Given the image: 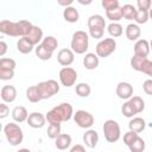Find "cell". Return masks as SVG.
I'll return each mask as SVG.
<instances>
[{
	"label": "cell",
	"instance_id": "cell-16",
	"mask_svg": "<svg viewBox=\"0 0 152 152\" xmlns=\"http://www.w3.org/2000/svg\"><path fill=\"white\" fill-rule=\"evenodd\" d=\"M17 89L14 86H11V84H7V86H4L1 89H0V97L2 99V101L5 103H12L15 101L17 99Z\"/></svg>",
	"mask_w": 152,
	"mask_h": 152
},
{
	"label": "cell",
	"instance_id": "cell-12",
	"mask_svg": "<svg viewBox=\"0 0 152 152\" xmlns=\"http://www.w3.org/2000/svg\"><path fill=\"white\" fill-rule=\"evenodd\" d=\"M115 93L121 100H129L133 96V86L129 82H119Z\"/></svg>",
	"mask_w": 152,
	"mask_h": 152
},
{
	"label": "cell",
	"instance_id": "cell-44",
	"mask_svg": "<svg viewBox=\"0 0 152 152\" xmlns=\"http://www.w3.org/2000/svg\"><path fill=\"white\" fill-rule=\"evenodd\" d=\"M8 115H10V108H8V106L5 102H1L0 103V120L7 118Z\"/></svg>",
	"mask_w": 152,
	"mask_h": 152
},
{
	"label": "cell",
	"instance_id": "cell-7",
	"mask_svg": "<svg viewBox=\"0 0 152 152\" xmlns=\"http://www.w3.org/2000/svg\"><path fill=\"white\" fill-rule=\"evenodd\" d=\"M116 50V42L113 38H104L101 39L95 48V55L100 58H106L110 56Z\"/></svg>",
	"mask_w": 152,
	"mask_h": 152
},
{
	"label": "cell",
	"instance_id": "cell-13",
	"mask_svg": "<svg viewBox=\"0 0 152 152\" xmlns=\"http://www.w3.org/2000/svg\"><path fill=\"white\" fill-rule=\"evenodd\" d=\"M75 61V53L71 49H61L57 53V62L62 66H69Z\"/></svg>",
	"mask_w": 152,
	"mask_h": 152
},
{
	"label": "cell",
	"instance_id": "cell-1",
	"mask_svg": "<svg viewBox=\"0 0 152 152\" xmlns=\"http://www.w3.org/2000/svg\"><path fill=\"white\" fill-rule=\"evenodd\" d=\"M31 23L28 20H19V21H11V20H0V33L10 36V37H25L27 30L31 27Z\"/></svg>",
	"mask_w": 152,
	"mask_h": 152
},
{
	"label": "cell",
	"instance_id": "cell-49",
	"mask_svg": "<svg viewBox=\"0 0 152 152\" xmlns=\"http://www.w3.org/2000/svg\"><path fill=\"white\" fill-rule=\"evenodd\" d=\"M78 4H81V5H90V4H91V0H88V1H83V0H78Z\"/></svg>",
	"mask_w": 152,
	"mask_h": 152
},
{
	"label": "cell",
	"instance_id": "cell-30",
	"mask_svg": "<svg viewBox=\"0 0 152 152\" xmlns=\"http://www.w3.org/2000/svg\"><path fill=\"white\" fill-rule=\"evenodd\" d=\"M128 102L131 103V106H132L133 110L135 112V114H139L145 109V101L140 96H132L128 100Z\"/></svg>",
	"mask_w": 152,
	"mask_h": 152
},
{
	"label": "cell",
	"instance_id": "cell-31",
	"mask_svg": "<svg viewBox=\"0 0 152 152\" xmlns=\"http://www.w3.org/2000/svg\"><path fill=\"white\" fill-rule=\"evenodd\" d=\"M75 93L80 96V97H88L91 93V88L88 83H84V82H81V83H77L76 87H75Z\"/></svg>",
	"mask_w": 152,
	"mask_h": 152
},
{
	"label": "cell",
	"instance_id": "cell-2",
	"mask_svg": "<svg viewBox=\"0 0 152 152\" xmlns=\"http://www.w3.org/2000/svg\"><path fill=\"white\" fill-rule=\"evenodd\" d=\"M72 115H74L72 106L68 102H63L50 109L46 113L45 119L49 124H62L64 121H69L72 118Z\"/></svg>",
	"mask_w": 152,
	"mask_h": 152
},
{
	"label": "cell",
	"instance_id": "cell-39",
	"mask_svg": "<svg viewBox=\"0 0 152 152\" xmlns=\"http://www.w3.org/2000/svg\"><path fill=\"white\" fill-rule=\"evenodd\" d=\"M101 5H102V7H103L106 11L114 10V8H116V7H120L119 0H102V1H101Z\"/></svg>",
	"mask_w": 152,
	"mask_h": 152
},
{
	"label": "cell",
	"instance_id": "cell-6",
	"mask_svg": "<svg viewBox=\"0 0 152 152\" xmlns=\"http://www.w3.org/2000/svg\"><path fill=\"white\" fill-rule=\"evenodd\" d=\"M42 100H48L59 91V83L55 80H48L36 84Z\"/></svg>",
	"mask_w": 152,
	"mask_h": 152
},
{
	"label": "cell",
	"instance_id": "cell-17",
	"mask_svg": "<svg viewBox=\"0 0 152 152\" xmlns=\"http://www.w3.org/2000/svg\"><path fill=\"white\" fill-rule=\"evenodd\" d=\"M82 139H83V142H84V145L87 147L94 148L99 142V133L95 129H90L89 128L83 133Z\"/></svg>",
	"mask_w": 152,
	"mask_h": 152
},
{
	"label": "cell",
	"instance_id": "cell-50",
	"mask_svg": "<svg viewBox=\"0 0 152 152\" xmlns=\"http://www.w3.org/2000/svg\"><path fill=\"white\" fill-rule=\"evenodd\" d=\"M17 152H31L28 148H19Z\"/></svg>",
	"mask_w": 152,
	"mask_h": 152
},
{
	"label": "cell",
	"instance_id": "cell-41",
	"mask_svg": "<svg viewBox=\"0 0 152 152\" xmlns=\"http://www.w3.org/2000/svg\"><path fill=\"white\" fill-rule=\"evenodd\" d=\"M14 77V70L0 69V81H10Z\"/></svg>",
	"mask_w": 152,
	"mask_h": 152
},
{
	"label": "cell",
	"instance_id": "cell-24",
	"mask_svg": "<svg viewBox=\"0 0 152 152\" xmlns=\"http://www.w3.org/2000/svg\"><path fill=\"white\" fill-rule=\"evenodd\" d=\"M87 25H88V28L89 27H100V28L104 30L106 21H104V18L101 14H93V15H90L88 18Z\"/></svg>",
	"mask_w": 152,
	"mask_h": 152
},
{
	"label": "cell",
	"instance_id": "cell-10",
	"mask_svg": "<svg viewBox=\"0 0 152 152\" xmlns=\"http://www.w3.org/2000/svg\"><path fill=\"white\" fill-rule=\"evenodd\" d=\"M59 82L62 86H64L65 88H70L72 86H75L76 81H77V72L74 68L70 66H63L59 70Z\"/></svg>",
	"mask_w": 152,
	"mask_h": 152
},
{
	"label": "cell",
	"instance_id": "cell-34",
	"mask_svg": "<svg viewBox=\"0 0 152 152\" xmlns=\"http://www.w3.org/2000/svg\"><path fill=\"white\" fill-rule=\"evenodd\" d=\"M106 17H107V19H109L112 23H118L119 20L122 19L121 8H120V7H116V8H114V10L106 11Z\"/></svg>",
	"mask_w": 152,
	"mask_h": 152
},
{
	"label": "cell",
	"instance_id": "cell-46",
	"mask_svg": "<svg viewBox=\"0 0 152 152\" xmlns=\"http://www.w3.org/2000/svg\"><path fill=\"white\" fill-rule=\"evenodd\" d=\"M7 50H8V45H7V43L4 42V40H0V58H1L4 55H6Z\"/></svg>",
	"mask_w": 152,
	"mask_h": 152
},
{
	"label": "cell",
	"instance_id": "cell-38",
	"mask_svg": "<svg viewBox=\"0 0 152 152\" xmlns=\"http://www.w3.org/2000/svg\"><path fill=\"white\" fill-rule=\"evenodd\" d=\"M121 113L124 114V116L129 118V119H132V118L135 115V112L133 110V108H132L131 103L128 102V100H127V101L121 106Z\"/></svg>",
	"mask_w": 152,
	"mask_h": 152
},
{
	"label": "cell",
	"instance_id": "cell-42",
	"mask_svg": "<svg viewBox=\"0 0 152 152\" xmlns=\"http://www.w3.org/2000/svg\"><path fill=\"white\" fill-rule=\"evenodd\" d=\"M139 134L138 133H135V132H132V131H128V132H126L125 134H124V144L126 145V146H128L137 137H138Z\"/></svg>",
	"mask_w": 152,
	"mask_h": 152
},
{
	"label": "cell",
	"instance_id": "cell-19",
	"mask_svg": "<svg viewBox=\"0 0 152 152\" xmlns=\"http://www.w3.org/2000/svg\"><path fill=\"white\" fill-rule=\"evenodd\" d=\"M11 115H12V119H13L14 122L20 124V122L26 121V119L28 116V113H27V109L24 106H17L12 109Z\"/></svg>",
	"mask_w": 152,
	"mask_h": 152
},
{
	"label": "cell",
	"instance_id": "cell-28",
	"mask_svg": "<svg viewBox=\"0 0 152 152\" xmlns=\"http://www.w3.org/2000/svg\"><path fill=\"white\" fill-rule=\"evenodd\" d=\"M121 8V14L122 18H125L126 20H134L135 13H137V8L131 5V4H125L124 6H120Z\"/></svg>",
	"mask_w": 152,
	"mask_h": 152
},
{
	"label": "cell",
	"instance_id": "cell-29",
	"mask_svg": "<svg viewBox=\"0 0 152 152\" xmlns=\"http://www.w3.org/2000/svg\"><path fill=\"white\" fill-rule=\"evenodd\" d=\"M107 31H108L109 36L113 37V39H114V38H119V37L122 36V33H124V27H122V25L119 24V23H110V24L107 26Z\"/></svg>",
	"mask_w": 152,
	"mask_h": 152
},
{
	"label": "cell",
	"instance_id": "cell-15",
	"mask_svg": "<svg viewBox=\"0 0 152 152\" xmlns=\"http://www.w3.org/2000/svg\"><path fill=\"white\" fill-rule=\"evenodd\" d=\"M134 50V56H139V57H147L150 55V43L147 39L144 38H139L133 46Z\"/></svg>",
	"mask_w": 152,
	"mask_h": 152
},
{
	"label": "cell",
	"instance_id": "cell-25",
	"mask_svg": "<svg viewBox=\"0 0 152 152\" xmlns=\"http://www.w3.org/2000/svg\"><path fill=\"white\" fill-rule=\"evenodd\" d=\"M40 45L44 49H46L48 51L53 53V51L58 48V40L53 36H46V37H43V39L40 42Z\"/></svg>",
	"mask_w": 152,
	"mask_h": 152
},
{
	"label": "cell",
	"instance_id": "cell-35",
	"mask_svg": "<svg viewBox=\"0 0 152 152\" xmlns=\"http://www.w3.org/2000/svg\"><path fill=\"white\" fill-rule=\"evenodd\" d=\"M15 66H17V62L13 58H8V57H1L0 58V69L14 70Z\"/></svg>",
	"mask_w": 152,
	"mask_h": 152
},
{
	"label": "cell",
	"instance_id": "cell-51",
	"mask_svg": "<svg viewBox=\"0 0 152 152\" xmlns=\"http://www.w3.org/2000/svg\"><path fill=\"white\" fill-rule=\"evenodd\" d=\"M2 131V125H1V122H0V132Z\"/></svg>",
	"mask_w": 152,
	"mask_h": 152
},
{
	"label": "cell",
	"instance_id": "cell-40",
	"mask_svg": "<svg viewBox=\"0 0 152 152\" xmlns=\"http://www.w3.org/2000/svg\"><path fill=\"white\" fill-rule=\"evenodd\" d=\"M103 33H104V30L103 28H100V27H89V34L91 38L94 39H101L103 37Z\"/></svg>",
	"mask_w": 152,
	"mask_h": 152
},
{
	"label": "cell",
	"instance_id": "cell-26",
	"mask_svg": "<svg viewBox=\"0 0 152 152\" xmlns=\"http://www.w3.org/2000/svg\"><path fill=\"white\" fill-rule=\"evenodd\" d=\"M17 49H18V51H19L20 53L26 55V53H30V52L34 49V46H33L25 37H21V38H19V40L17 42Z\"/></svg>",
	"mask_w": 152,
	"mask_h": 152
},
{
	"label": "cell",
	"instance_id": "cell-36",
	"mask_svg": "<svg viewBox=\"0 0 152 152\" xmlns=\"http://www.w3.org/2000/svg\"><path fill=\"white\" fill-rule=\"evenodd\" d=\"M61 134V124H49L48 137L50 139H56Z\"/></svg>",
	"mask_w": 152,
	"mask_h": 152
},
{
	"label": "cell",
	"instance_id": "cell-8",
	"mask_svg": "<svg viewBox=\"0 0 152 152\" xmlns=\"http://www.w3.org/2000/svg\"><path fill=\"white\" fill-rule=\"evenodd\" d=\"M129 63L133 70L144 72L147 76H152V61L148 57H139L133 55Z\"/></svg>",
	"mask_w": 152,
	"mask_h": 152
},
{
	"label": "cell",
	"instance_id": "cell-27",
	"mask_svg": "<svg viewBox=\"0 0 152 152\" xmlns=\"http://www.w3.org/2000/svg\"><path fill=\"white\" fill-rule=\"evenodd\" d=\"M127 147L129 148L131 152H144L146 148V142L141 137L138 135Z\"/></svg>",
	"mask_w": 152,
	"mask_h": 152
},
{
	"label": "cell",
	"instance_id": "cell-43",
	"mask_svg": "<svg viewBox=\"0 0 152 152\" xmlns=\"http://www.w3.org/2000/svg\"><path fill=\"white\" fill-rule=\"evenodd\" d=\"M137 6H138V10L148 11L150 7H151V1L150 0H138L137 1Z\"/></svg>",
	"mask_w": 152,
	"mask_h": 152
},
{
	"label": "cell",
	"instance_id": "cell-4",
	"mask_svg": "<svg viewBox=\"0 0 152 152\" xmlns=\"http://www.w3.org/2000/svg\"><path fill=\"white\" fill-rule=\"evenodd\" d=\"M5 137L11 146H18L24 140V133L21 127L15 122H8L2 128Z\"/></svg>",
	"mask_w": 152,
	"mask_h": 152
},
{
	"label": "cell",
	"instance_id": "cell-45",
	"mask_svg": "<svg viewBox=\"0 0 152 152\" xmlns=\"http://www.w3.org/2000/svg\"><path fill=\"white\" fill-rule=\"evenodd\" d=\"M142 89H144V91H145L146 95H152V80H151V78L144 81V83H142Z\"/></svg>",
	"mask_w": 152,
	"mask_h": 152
},
{
	"label": "cell",
	"instance_id": "cell-21",
	"mask_svg": "<svg viewBox=\"0 0 152 152\" xmlns=\"http://www.w3.org/2000/svg\"><path fill=\"white\" fill-rule=\"evenodd\" d=\"M99 63H100L99 57L93 52H88L83 57V65L87 70H95L99 66Z\"/></svg>",
	"mask_w": 152,
	"mask_h": 152
},
{
	"label": "cell",
	"instance_id": "cell-3",
	"mask_svg": "<svg viewBox=\"0 0 152 152\" xmlns=\"http://www.w3.org/2000/svg\"><path fill=\"white\" fill-rule=\"evenodd\" d=\"M70 48L74 53L77 55H83L87 52L89 48V36L86 31L78 30L72 33L71 42H70Z\"/></svg>",
	"mask_w": 152,
	"mask_h": 152
},
{
	"label": "cell",
	"instance_id": "cell-33",
	"mask_svg": "<svg viewBox=\"0 0 152 152\" xmlns=\"http://www.w3.org/2000/svg\"><path fill=\"white\" fill-rule=\"evenodd\" d=\"M34 52H36V56H37L39 59H42V61H49V59H51V57H52V52H50V51H48L46 49H44L40 44H38V45L34 48Z\"/></svg>",
	"mask_w": 152,
	"mask_h": 152
},
{
	"label": "cell",
	"instance_id": "cell-14",
	"mask_svg": "<svg viewBox=\"0 0 152 152\" xmlns=\"http://www.w3.org/2000/svg\"><path fill=\"white\" fill-rule=\"evenodd\" d=\"M26 122L32 128H42V127L45 126L46 119H45V115L43 113L33 112V113L28 114V116L26 119Z\"/></svg>",
	"mask_w": 152,
	"mask_h": 152
},
{
	"label": "cell",
	"instance_id": "cell-32",
	"mask_svg": "<svg viewBox=\"0 0 152 152\" xmlns=\"http://www.w3.org/2000/svg\"><path fill=\"white\" fill-rule=\"evenodd\" d=\"M26 99L32 102V103H37L39 101H42L40 96H39V93L37 90V87L36 86H31L26 89Z\"/></svg>",
	"mask_w": 152,
	"mask_h": 152
},
{
	"label": "cell",
	"instance_id": "cell-37",
	"mask_svg": "<svg viewBox=\"0 0 152 152\" xmlns=\"http://www.w3.org/2000/svg\"><path fill=\"white\" fill-rule=\"evenodd\" d=\"M147 20H148V11L137 10V13H135V17H134V21L137 23V25L146 24Z\"/></svg>",
	"mask_w": 152,
	"mask_h": 152
},
{
	"label": "cell",
	"instance_id": "cell-47",
	"mask_svg": "<svg viewBox=\"0 0 152 152\" xmlns=\"http://www.w3.org/2000/svg\"><path fill=\"white\" fill-rule=\"evenodd\" d=\"M69 152H86V148H84L83 145H81V144H76L75 146H72V147L70 148Z\"/></svg>",
	"mask_w": 152,
	"mask_h": 152
},
{
	"label": "cell",
	"instance_id": "cell-48",
	"mask_svg": "<svg viewBox=\"0 0 152 152\" xmlns=\"http://www.w3.org/2000/svg\"><path fill=\"white\" fill-rule=\"evenodd\" d=\"M72 4H74V0H58V5L59 6H64V8L65 7H69V6H72Z\"/></svg>",
	"mask_w": 152,
	"mask_h": 152
},
{
	"label": "cell",
	"instance_id": "cell-20",
	"mask_svg": "<svg viewBox=\"0 0 152 152\" xmlns=\"http://www.w3.org/2000/svg\"><path fill=\"white\" fill-rule=\"evenodd\" d=\"M71 141H72V139H71V135H70V134H68V133H61V134L55 139V146H56L58 150L64 151V150H66L68 147H70Z\"/></svg>",
	"mask_w": 152,
	"mask_h": 152
},
{
	"label": "cell",
	"instance_id": "cell-18",
	"mask_svg": "<svg viewBox=\"0 0 152 152\" xmlns=\"http://www.w3.org/2000/svg\"><path fill=\"white\" fill-rule=\"evenodd\" d=\"M125 34H126V38L131 42H137L140 36H141V30L139 27V25L134 24V23H131L126 26L125 28Z\"/></svg>",
	"mask_w": 152,
	"mask_h": 152
},
{
	"label": "cell",
	"instance_id": "cell-23",
	"mask_svg": "<svg viewBox=\"0 0 152 152\" xmlns=\"http://www.w3.org/2000/svg\"><path fill=\"white\" fill-rule=\"evenodd\" d=\"M63 18L68 23H77L80 19V13L74 6L65 7L63 11Z\"/></svg>",
	"mask_w": 152,
	"mask_h": 152
},
{
	"label": "cell",
	"instance_id": "cell-5",
	"mask_svg": "<svg viewBox=\"0 0 152 152\" xmlns=\"http://www.w3.org/2000/svg\"><path fill=\"white\" fill-rule=\"evenodd\" d=\"M102 131H103L104 139L108 142H116L121 137L120 125L118 124V121H115L113 119H108L104 121V124L102 126Z\"/></svg>",
	"mask_w": 152,
	"mask_h": 152
},
{
	"label": "cell",
	"instance_id": "cell-9",
	"mask_svg": "<svg viewBox=\"0 0 152 152\" xmlns=\"http://www.w3.org/2000/svg\"><path fill=\"white\" fill-rule=\"evenodd\" d=\"M72 118H74L75 124H76L80 128H86V129H89V128L94 125V121H95L93 114H90L89 112L83 110V109L76 110V112L74 113Z\"/></svg>",
	"mask_w": 152,
	"mask_h": 152
},
{
	"label": "cell",
	"instance_id": "cell-22",
	"mask_svg": "<svg viewBox=\"0 0 152 152\" xmlns=\"http://www.w3.org/2000/svg\"><path fill=\"white\" fill-rule=\"evenodd\" d=\"M145 127H146V121L142 119V118H140V116H133L132 119H131V121L128 122V128H129V131H132V132H135V133H140V132H142L144 129H145Z\"/></svg>",
	"mask_w": 152,
	"mask_h": 152
},
{
	"label": "cell",
	"instance_id": "cell-11",
	"mask_svg": "<svg viewBox=\"0 0 152 152\" xmlns=\"http://www.w3.org/2000/svg\"><path fill=\"white\" fill-rule=\"evenodd\" d=\"M25 38L33 45V46H37L38 44H40L42 39H43V30L37 26V25H31V27L27 30L26 34H25Z\"/></svg>",
	"mask_w": 152,
	"mask_h": 152
}]
</instances>
